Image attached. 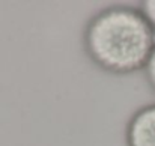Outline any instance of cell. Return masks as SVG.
Segmentation results:
<instances>
[{
    "label": "cell",
    "mask_w": 155,
    "mask_h": 146,
    "mask_svg": "<svg viewBox=\"0 0 155 146\" xmlns=\"http://www.w3.org/2000/svg\"><path fill=\"white\" fill-rule=\"evenodd\" d=\"M143 71H145V77H146L148 86L151 88V91L155 94V48L152 51V54H151V57H149V60H148L146 68Z\"/></svg>",
    "instance_id": "cell-3"
},
{
    "label": "cell",
    "mask_w": 155,
    "mask_h": 146,
    "mask_svg": "<svg viewBox=\"0 0 155 146\" xmlns=\"http://www.w3.org/2000/svg\"><path fill=\"white\" fill-rule=\"evenodd\" d=\"M81 44L95 66L128 75L146 68L155 48V29L139 6L110 5L87 20Z\"/></svg>",
    "instance_id": "cell-1"
},
{
    "label": "cell",
    "mask_w": 155,
    "mask_h": 146,
    "mask_svg": "<svg viewBox=\"0 0 155 146\" xmlns=\"http://www.w3.org/2000/svg\"><path fill=\"white\" fill-rule=\"evenodd\" d=\"M139 8L143 11V14L146 15V18L155 29V0H145L139 5Z\"/></svg>",
    "instance_id": "cell-4"
},
{
    "label": "cell",
    "mask_w": 155,
    "mask_h": 146,
    "mask_svg": "<svg viewBox=\"0 0 155 146\" xmlns=\"http://www.w3.org/2000/svg\"><path fill=\"white\" fill-rule=\"evenodd\" d=\"M125 146H155V102L142 105L130 116Z\"/></svg>",
    "instance_id": "cell-2"
}]
</instances>
